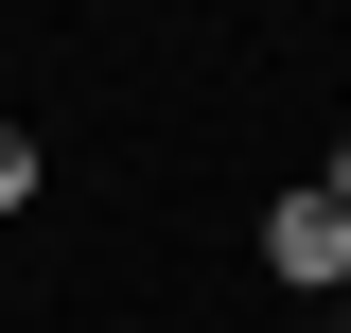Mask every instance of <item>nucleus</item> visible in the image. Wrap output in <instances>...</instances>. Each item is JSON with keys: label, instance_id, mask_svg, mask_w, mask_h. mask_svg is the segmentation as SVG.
Returning <instances> with one entry per match:
<instances>
[{"label": "nucleus", "instance_id": "obj_2", "mask_svg": "<svg viewBox=\"0 0 351 333\" xmlns=\"http://www.w3.org/2000/svg\"><path fill=\"white\" fill-rule=\"evenodd\" d=\"M18 210H36V140L0 123V228H18Z\"/></svg>", "mask_w": 351, "mask_h": 333}, {"label": "nucleus", "instance_id": "obj_3", "mask_svg": "<svg viewBox=\"0 0 351 333\" xmlns=\"http://www.w3.org/2000/svg\"><path fill=\"white\" fill-rule=\"evenodd\" d=\"M316 193H334V210H351V140H334V158H316Z\"/></svg>", "mask_w": 351, "mask_h": 333}, {"label": "nucleus", "instance_id": "obj_4", "mask_svg": "<svg viewBox=\"0 0 351 333\" xmlns=\"http://www.w3.org/2000/svg\"><path fill=\"white\" fill-rule=\"evenodd\" d=\"M334 333H351V281H334Z\"/></svg>", "mask_w": 351, "mask_h": 333}, {"label": "nucleus", "instance_id": "obj_1", "mask_svg": "<svg viewBox=\"0 0 351 333\" xmlns=\"http://www.w3.org/2000/svg\"><path fill=\"white\" fill-rule=\"evenodd\" d=\"M263 281H299V298H334V281H351V210L316 193V175L263 210Z\"/></svg>", "mask_w": 351, "mask_h": 333}]
</instances>
